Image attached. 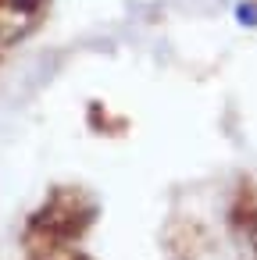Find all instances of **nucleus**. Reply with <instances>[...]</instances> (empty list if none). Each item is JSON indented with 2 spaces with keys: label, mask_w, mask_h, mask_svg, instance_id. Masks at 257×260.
I'll return each mask as SVG.
<instances>
[{
  "label": "nucleus",
  "mask_w": 257,
  "mask_h": 260,
  "mask_svg": "<svg viewBox=\"0 0 257 260\" xmlns=\"http://www.w3.org/2000/svg\"><path fill=\"white\" fill-rule=\"evenodd\" d=\"M229 224H232L239 235H246L250 242L257 239V189H253L250 182H243V185H239V192L232 196Z\"/></svg>",
  "instance_id": "3"
},
{
  "label": "nucleus",
  "mask_w": 257,
  "mask_h": 260,
  "mask_svg": "<svg viewBox=\"0 0 257 260\" xmlns=\"http://www.w3.org/2000/svg\"><path fill=\"white\" fill-rule=\"evenodd\" d=\"M253 256H257V239H253Z\"/></svg>",
  "instance_id": "5"
},
{
  "label": "nucleus",
  "mask_w": 257,
  "mask_h": 260,
  "mask_svg": "<svg viewBox=\"0 0 257 260\" xmlns=\"http://www.w3.org/2000/svg\"><path fill=\"white\" fill-rule=\"evenodd\" d=\"M29 260H90L79 242H25Z\"/></svg>",
  "instance_id": "4"
},
{
  "label": "nucleus",
  "mask_w": 257,
  "mask_h": 260,
  "mask_svg": "<svg viewBox=\"0 0 257 260\" xmlns=\"http://www.w3.org/2000/svg\"><path fill=\"white\" fill-rule=\"evenodd\" d=\"M97 221V203L79 185H58L33 210L25 242H79Z\"/></svg>",
  "instance_id": "1"
},
{
  "label": "nucleus",
  "mask_w": 257,
  "mask_h": 260,
  "mask_svg": "<svg viewBox=\"0 0 257 260\" xmlns=\"http://www.w3.org/2000/svg\"><path fill=\"white\" fill-rule=\"evenodd\" d=\"M40 4H43V0H40Z\"/></svg>",
  "instance_id": "7"
},
{
  "label": "nucleus",
  "mask_w": 257,
  "mask_h": 260,
  "mask_svg": "<svg viewBox=\"0 0 257 260\" xmlns=\"http://www.w3.org/2000/svg\"><path fill=\"white\" fill-rule=\"evenodd\" d=\"M4 47H8V43H4V40H0V50H4Z\"/></svg>",
  "instance_id": "6"
},
{
  "label": "nucleus",
  "mask_w": 257,
  "mask_h": 260,
  "mask_svg": "<svg viewBox=\"0 0 257 260\" xmlns=\"http://www.w3.org/2000/svg\"><path fill=\"white\" fill-rule=\"evenodd\" d=\"M40 8H43L40 0H0V40L4 43L22 40L33 29Z\"/></svg>",
  "instance_id": "2"
}]
</instances>
